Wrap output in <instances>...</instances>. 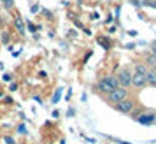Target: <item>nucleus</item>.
I'll use <instances>...</instances> for the list:
<instances>
[{
	"instance_id": "6e6552de",
	"label": "nucleus",
	"mask_w": 156,
	"mask_h": 144,
	"mask_svg": "<svg viewBox=\"0 0 156 144\" xmlns=\"http://www.w3.org/2000/svg\"><path fill=\"white\" fill-rule=\"evenodd\" d=\"M16 28H18V32L20 34H25V25H23V21H21V18H16Z\"/></svg>"
},
{
	"instance_id": "ddd939ff",
	"label": "nucleus",
	"mask_w": 156,
	"mask_h": 144,
	"mask_svg": "<svg viewBox=\"0 0 156 144\" xmlns=\"http://www.w3.org/2000/svg\"><path fill=\"white\" fill-rule=\"evenodd\" d=\"M27 27H28V28H30V32H35V30H37V27H35V25H34V23H27Z\"/></svg>"
},
{
	"instance_id": "9d476101",
	"label": "nucleus",
	"mask_w": 156,
	"mask_h": 144,
	"mask_svg": "<svg viewBox=\"0 0 156 144\" xmlns=\"http://www.w3.org/2000/svg\"><path fill=\"white\" fill-rule=\"evenodd\" d=\"M146 62H147V65H151V67H154V65H156V55H149Z\"/></svg>"
},
{
	"instance_id": "20e7f679",
	"label": "nucleus",
	"mask_w": 156,
	"mask_h": 144,
	"mask_svg": "<svg viewBox=\"0 0 156 144\" xmlns=\"http://www.w3.org/2000/svg\"><path fill=\"white\" fill-rule=\"evenodd\" d=\"M116 109L119 111V113H123V114H128V113H132V109H133V100L132 99H125V100H121L116 104Z\"/></svg>"
},
{
	"instance_id": "7ed1b4c3",
	"label": "nucleus",
	"mask_w": 156,
	"mask_h": 144,
	"mask_svg": "<svg viewBox=\"0 0 156 144\" xmlns=\"http://www.w3.org/2000/svg\"><path fill=\"white\" fill-rule=\"evenodd\" d=\"M118 81H119V86L121 88H128V86H132V72L126 70V69H123V70L118 72Z\"/></svg>"
},
{
	"instance_id": "39448f33",
	"label": "nucleus",
	"mask_w": 156,
	"mask_h": 144,
	"mask_svg": "<svg viewBox=\"0 0 156 144\" xmlns=\"http://www.w3.org/2000/svg\"><path fill=\"white\" fill-rule=\"evenodd\" d=\"M147 85V81H146V76L140 74V72H133L132 74V86L135 88H144Z\"/></svg>"
},
{
	"instance_id": "a211bd4d",
	"label": "nucleus",
	"mask_w": 156,
	"mask_h": 144,
	"mask_svg": "<svg viewBox=\"0 0 156 144\" xmlns=\"http://www.w3.org/2000/svg\"><path fill=\"white\" fill-rule=\"evenodd\" d=\"M18 132H20V134H25V127H23V125H21V127L18 128Z\"/></svg>"
},
{
	"instance_id": "f257e3e1",
	"label": "nucleus",
	"mask_w": 156,
	"mask_h": 144,
	"mask_svg": "<svg viewBox=\"0 0 156 144\" xmlns=\"http://www.w3.org/2000/svg\"><path fill=\"white\" fill-rule=\"evenodd\" d=\"M97 88H98L100 92H104V93H111L112 90L119 88V81H118L116 76H105V77H102L98 81Z\"/></svg>"
},
{
	"instance_id": "4468645a",
	"label": "nucleus",
	"mask_w": 156,
	"mask_h": 144,
	"mask_svg": "<svg viewBox=\"0 0 156 144\" xmlns=\"http://www.w3.org/2000/svg\"><path fill=\"white\" fill-rule=\"evenodd\" d=\"M4 5H5L7 9H11V7H12V0H5V2H4Z\"/></svg>"
},
{
	"instance_id": "1a4fd4ad",
	"label": "nucleus",
	"mask_w": 156,
	"mask_h": 144,
	"mask_svg": "<svg viewBox=\"0 0 156 144\" xmlns=\"http://www.w3.org/2000/svg\"><path fill=\"white\" fill-rule=\"evenodd\" d=\"M147 67H146V65H142V63H139L137 65V67H135V72H140V74H144V76H146V74H147Z\"/></svg>"
},
{
	"instance_id": "f3484780",
	"label": "nucleus",
	"mask_w": 156,
	"mask_h": 144,
	"mask_svg": "<svg viewBox=\"0 0 156 144\" xmlns=\"http://www.w3.org/2000/svg\"><path fill=\"white\" fill-rule=\"evenodd\" d=\"M5 142H7V144H14V142H12V139H11V137H5Z\"/></svg>"
},
{
	"instance_id": "423d86ee",
	"label": "nucleus",
	"mask_w": 156,
	"mask_h": 144,
	"mask_svg": "<svg viewBox=\"0 0 156 144\" xmlns=\"http://www.w3.org/2000/svg\"><path fill=\"white\" fill-rule=\"evenodd\" d=\"M137 121L142 125H151V123H154V114H144L140 118H137Z\"/></svg>"
},
{
	"instance_id": "f03ea898",
	"label": "nucleus",
	"mask_w": 156,
	"mask_h": 144,
	"mask_svg": "<svg viewBox=\"0 0 156 144\" xmlns=\"http://www.w3.org/2000/svg\"><path fill=\"white\" fill-rule=\"evenodd\" d=\"M109 95V100L112 102V104H118V102H121V100H125L128 97V92H126V88H116V90H112L111 93H107Z\"/></svg>"
},
{
	"instance_id": "0eeeda50",
	"label": "nucleus",
	"mask_w": 156,
	"mask_h": 144,
	"mask_svg": "<svg viewBox=\"0 0 156 144\" xmlns=\"http://www.w3.org/2000/svg\"><path fill=\"white\" fill-rule=\"evenodd\" d=\"M146 81H147V85H151V86H156V70H147Z\"/></svg>"
},
{
	"instance_id": "2eb2a0df",
	"label": "nucleus",
	"mask_w": 156,
	"mask_h": 144,
	"mask_svg": "<svg viewBox=\"0 0 156 144\" xmlns=\"http://www.w3.org/2000/svg\"><path fill=\"white\" fill-rule=\"evenodd\" d=\"M2 41H4V42H7V41H9V35H7V34H2Z\"/></svg>"
},
{
	"instance_id": "9b49d317",
	"label": "nucleus",
	"mask_w": 156,
	"mask_h": 144,
	"mask_svg": "<svg viewBox=\"0 0 156 144\" xmlns=\"http://www.w3.org/2000/svg\"><path fill=\"white\" fill-rule=\"evenodd\" d=\"M60 97H62V88H60L56 93L53 95V102H55V104H56V102H60Z\"/></svg>"
},
{
	"instance_id": "dca6fc26",
	"label": "nucleus",
	"mask_w": 156,
	"mask_h": 144,
	"mask_svg": "<svg viewBox=\"0 0 156 144\" xmlns=\"http://www.w3.org/2000/svg\"><path fill=\"white\" fill-rule=\"evenodd\" d=\"M151 48H153V55H156V41L151 44Z\"/></svg>"
},
{
	"instance_id": "f8f14e48",
	"label": "nucleus",
	"mask_w": 156,
	"mask_h": 144,
	"mask_svg": "<svg viewBox=\"0 0 156 144\" xmlns=\"http://www.w3.org/2000/svg\"><path fill=\"white\" fill-rule=\"evenodd\" d=\"M144 5H149V7L156 9V0H144Z\"/></svg>"
}]
</instances>
